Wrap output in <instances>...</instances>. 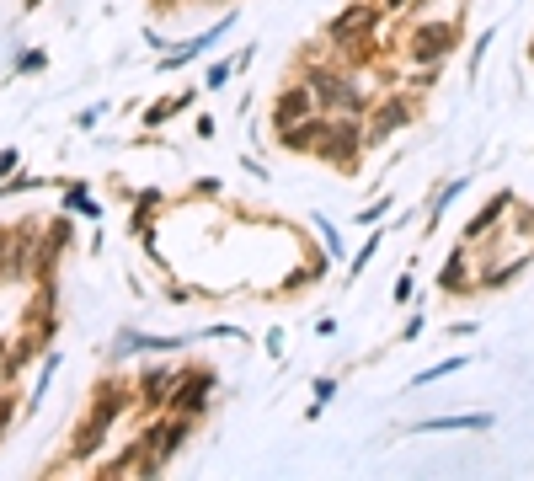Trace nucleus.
I'll return each mask as SVG.
<instances>
[{"label": "nucleus", "mask_w": 534, "mask_h": 481, "mask_svg": "<svg viewBox=\"0 0 534 481\" xmlns=\"http://www.w3.org/2000/svg\"><path fill=\"white\" fill-rule=\"evenodd\" d=\"M497 417L492 412H460V417H428L422 433H438V428H492Z\"/></svg>", "instance_id": "nucleus-1"}, {"label": "nucleus", "mask_w": 534, "mask_h": 481, "mask_svg": "<svg viewBox=\"0 0 534 481\" xmlns=\"http://www.w3.org/2000/svg\"><path fill=\"white\" fill-rule=\"evenodd\" d=\"M454 369H465V359H449V364H433L428 375H417L412 380V391H422V385H433V380H444V375H454Z\"/></svg>", "instance_id": "nucleus-2"}]
</instances>
